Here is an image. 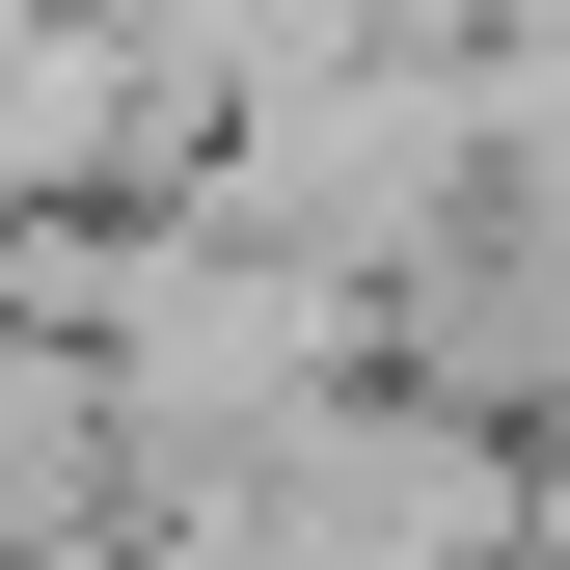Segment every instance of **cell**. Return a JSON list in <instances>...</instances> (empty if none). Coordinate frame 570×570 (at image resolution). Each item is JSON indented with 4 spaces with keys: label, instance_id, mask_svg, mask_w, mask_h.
I'll list each match as a JSON object with an SVG mask.
<instances>
[{
    "label": "cell",
    "instance_id": "6da1fadb",
    "mask_svg": "<svg viewBox=\"0 0 570 570\" xmlns=\"http://www.w3.org/2000/svg\"><path fill=\"white\" fill-rule=\"evenodd\" d=\"M353 381H407V326H381V272H326V245H272V218H136V299H109V407H136V462H272L299 407Z\"/></svg>",
    "mask_w": 570,
    "mask_h": 570
},
{
    "label": "cell",
    "instance_id": "7a4b0ae2",
    "mask_svg": "<svg viewBox=\"0 0 570 570\" xmlns=\"http://www.w3.org/2000/svg\"><path fill=\"white\" fill-rule=\"evenodd\" d=\"M218 218H272V245H326V272H435L489 190H517V82H489V28H407V55H326V82H272L218 164Z\"/></svg>",
    "mask_w": 570,
    "mask_h": 570
},
{
    "label": "cell",
    "instance_id": "3957f363",
    "mask_svg": "<svg viewBox=\"0 0 570 570\" xmlns=\"http://www.w3.org/2000/svg\"><path fill=\"white\" fill-rule=\"evenodd\" d=\"M218 109L164 82L136 0H0V218H190Z\"/></svg>",
    "mask_w": 570,
    "mask_h": 570
}]
</instances>
